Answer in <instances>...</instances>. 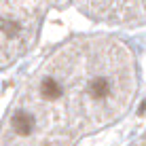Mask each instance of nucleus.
Segmentation results:
<instances>
[{
	"label": "nucleus",
	"mask_w": 146,
	"mask_h": 146,
	"mask_svg": "<svg viewBox=\"0 0 146 146\" xmlns=\"http://www.w3.org/2000/svg\"><path fill=\"white\" fill-rule=\"evenodd\" d=\"M11 127L13 131L17 135H30L34 131V127H36V119H34V114L26 112V110H17V112L11 117Z\"/></svg>",
	"instance_id": "f257e3e1"
}]
</instances>
